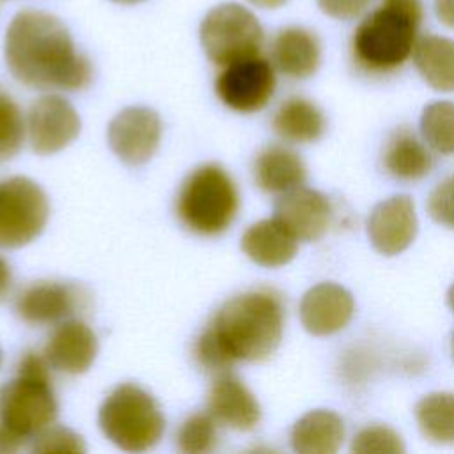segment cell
<instances>
[{
    "mask_svg": "<svg viewBox=\"0 0 454 454\" xmlns=\"http://www.w3.org/2000/svg\"><path fill=\"white\" fill-rule=\"evenodd\" d=\"M284 303L277 291L259 287L227 300L193 344L197 364L222 374L239 362L266 360L280 344Z\"/></svg>",
    "mask_w": 454,
    "mask_h": 454,
    "instance_id": "6da1fadb",
    "label": "cell"
},
{
    "mask_svg": "<svg viewBox=\"0 0 454 454\" xmlns=\"http://www.w3.org/2000/svg\"><path fill=\"white\" fill-rule=\"evenodd\" d=\"M4 53L11 74L32 89L80 90L92 80V66L66 25L44 11L23 9L11 20Z\"/></svg>",
    "mask_w": 454,
    "mask_h": 454,
    "instance_id": "7a4b0ae2",
    "label": "cell"
},
{
    "mask_svg": "<svg viewBox=\"0 0 454 454\" xmlns=\"http://www.w3.org/2000/svg\"><path fill=\"white\" fill-rule=\"evenodd\" d=\"M420 21V0H381L353 32V62L374 74L399 69L413 53Z\"/></svg>",
    "mask_w": 454,
    "mask_h": 454,
    "instance_id": "3957f363",
    "label": "cell"
},
{
    "mask_svg": "<svg viewBox=\"0 0 454 454\" xmlns=\"http://www.w3.org/2000/svg\"><path fill=\"white\" fill-rule=\"evenodd\" d=\"M50 367L44 355L27 351L16 376L0 387V424L25 440H32L57 417Z\"/></svg>",
    "mask_w": 454,
    "mask_h": 454,
    "instance_id": "277c9868",
    "label": "cell"
},
{
    "mask_svg": "<svg viewBox=\"0 0 454 454\" xmlns=\"http://www.w3.org/2000/svg\"><path fill=\"white\" fill-rule=\"evenodd\" d=\"M239 209V193L229 172L216 163L193 168L183 181L176 215L193 234L218 236L234 222Z\"/></svg>",
    "mask_w": 454,
    "mask_h": 454,
    "instance_id": "5b68a950",
    "label": "cell"
},
{
    "mask_svg": "<svg viewBox=\"0 0 454 454\" xmlns=\"http://www.w3.org/2000/svg\"><path fill=\"white\" fill-rule=\"evenodd\" d=\"M98 422L103 434L128 452L149 450L165 431V417L158 403L135 383H122L106 395Z\"/></svg>",
    "mask_w": 454,
    "mask_h": 454,
    "instance_id": "8992f818",
    "label": "cell"
},
{
    "mask_svg": "<svg viewBox=\"0 0 454 454\" xmlns=\"http://www.w3.org/2000/svg\"><path fill=\"white\" fill-rule=\"evenodd\" d=\"M199 34L207 59L222 67L259 55L264 43V30L255 14L234 2L213 7Z\"/></svg>",
    "mask_w": 454,
    "mask_h": 454,
    "instance_id": "52a82bcc",
    "label": "cell"
},
{
    "mask_svg": "<svg viewBox=\"0 0 454 454\" xmlns=\"http://www.w3.org/2000/svg\"><path fill=\"white\" fill-rule=\"evenodd\" d=\"M48 215V197L35 181L25 176L0 181V247L28 245L43 232Z\"/></svg>",
    "mask_w": 454,
    "mask_h": 454,
    "instance_id": "ba28073f",
    "label": "cell"
},
{
    "mask_svg": "<svg viewBox=\"0 0 454 454\" xmlns=\"http://www.w3.org/2000/svg\"><path fill=\"white\" fill-rule=\"evenodd\" d=\"M277 87L275 67L261 55L223 66L215 80L218 99L239 114L262 110Z\"/></svg>",
    "mask_w": 454,
    "mask_h": 454,
    "instance_id": "9c48e42d",
    "label": "cell"
},
{
    "mask_svg": "<svg viewBox=\"0 0 454 454\" xmlns=\"http://www.w3.org/2000/svg\"><path fill=\"white\" fill-rule=\"evenodd\" d=\"M80 115L59 94L37 98L27 114V133L37 154H53L67 147L80 133Z\"/></svg>",
    "mask_w": 454,
    "mask_h": 454,
    "instance_id": "30bf717a",
    "label": "cell"
},
{
    "mask_svg": "<svg viewBox=\"0 0 454 454\" xmlns=\"http://www.w3.org/2000/svg\"><path fill=\"white\" fill-rule=\"evenodd\" d=\"M87 303V293L74 284L34 282L27 286L14 303L18 317L28 325L62 323L80 312Z\"/></svg>",
    "mask_w": 454,
    "mask_h": 454,
    "instance_id": "8fae6325",
    "label": "cell"
},
{
    "mask_svg": "<svg viewBox=\"0 0 454 454\" xmlns=\"http://www.w3.org/2000/svg\"><path fill=\"white\" fill-rule=\"evenodd\" d=\"M161 121L147 106H128L108 124V144L115 156L128 165L145 163L158 149Z\"/></svg>",
    "mask_w": 454,
    "mask_h": 454,
    "instance_id": "7c38bea8",
    "label": "cell"
},
{
    "mask_svg": "<svg viewBox=\"0 0 454 454\" xmlns=\"http://www.w3.org/2000/svg\"><path fill=\"white\" fill-rule=\"evenodd\" d=\"M275 218L298 239H319L332 220V206L317 190L298 186L280 195L275 204Z\"/></svg>",
    "mask_w": 454,
    "mask_h": 454,
    "instance_id": "4fadbf2b",
    "label": "cell"
},
{
    "mask_svg": "<svg viewBox=\"0 0 454 454\" xmlns=\"http://www.w3.org/2000/svg\"><path fill=\"white\" fill-rule=\"evenodd\" d=\"M367 234L383 255H395L408 248L417 234L413 200L408 195H394L376 204L367 222Z\"/></svg>",
    "mask_w": 454,
    "mask_h": 454,
    "instance_id": "5bb4252c",
    "label": "cell"
},
{
    "mask_svg": "<svg viewBox=\"0 0 454 454\" xmlns=\"http://www.w3.org/2000/svg\"><path fill=\"white\" fill-rule=\"evenodd\" d=\"M355 300L351 293L333 282L310 287L300 303V319L312 335H332L342 330L353 317Z\"/></svg>",
    "mask_w": 454,
    "mask_h": 454,
    "instance_id": "9a60e30c",
    "label": "cell"
},
{
    "mask_svg": "<svg viewBox=\"0 0 454 454\" xmlns=\"http://www.w3.org/2000/svg\"><path fill=\"white\" fill-rule=\"evenodd\" d=\"M43 355L53 369L66 374H82L96 360L98 337L82 319L69 317L51 332Z\"/></svg>",
    "mask_w": 454,
    "mask_h": 454,
    "instance_id": "2e32d148",
    "label": "cell"
},
{
    "mask_svg": "<svg viewBox=\"0 0 454 454\" xmlns=\"http://www.w3.org/2000/svg\"><path fill=\"white\" fill-rule=\"evenodd\" d=\"M207 411L220 424L236 431H250L261 420L255 395L231 371L216 374L207 394Z\"/></svg>",
    "mask_w": 454,
    "mask_h": 454,
    "instance_id": "e0dca14e",
    "label": "cell"
},
{
    "mask_svg": "<svg viewBox=\"0 0 454 454\" xmlns=\"http://www.w3.org/2000/svg\"><path fill=\"white\" fill-rule=\"evenodd\" d=\"M321 46L314 32L305 27H286L271 41V64L282 74L303 80L316 73Z\"/></svg>",
    "mask_w": 454,
    "mask_h": 454,
    "instance_id": "ac0fdd59",
    "label": "cell"
},
{
    "mask_svg": "<svg viewBox=\"0 0 454 454\" xmlns=\"http://www.w3.org/2000/svg\"><path fill=\"white\" fill-rule=\"evenodd\" d=\"M241 250L255 264L277 268L287 264L298 250V239L273 216L252 223L241 236Z\"/></svg>",
    "mask_w": 454,
    "mask_h": 454,
    "instance_id": "d6986e66",
    "label": "cell"
},
{
    "mask_svg": "<svg viewBox=\"0 0 454 454\" xmlns=\"http://www.w3.org/2000/svg\"><path fill=\"white\" fill-rule=\"evenodd\" d=\"M255 184L268 193H286L307 179L303 160L284 145H268L254 161Z\"/></svg>",
    "mask_w": 454,
    "mask_h": 454,
    "instance_id": "ffe728a7",
    "label": "cell"
},
{
    "mask_svg": "<svg viewBox=\"0 0 454 454\" xmlns=\"http://www.w3.org/2000/svg\"><path fill=\"white\" fill-rule=\"evenodd\" d=\"M344 440V422L330 410H312L291 429V447L300 454H333Z\"/></svg>",
    "mask_w": 454,
    "mask_h": 454,
    "instance_id": "44dd1931",
    "label": "cell"
},
{
    "mask_svg": "<svg viewBox=\"0 0 454 454\" xmlns=\"http://www.w3.org/2000/svg\"><path fill=\"white\" fill-rule=\"evenodd\" d=\"M271 126L275 133L291 144H307L325 133L323 112L305 98H289L275 112Z\"/></svg>",
    "mask_w": 454,
    "mask_h": 454,
    "instance_id": "7402d4cb",
    "label": "cell"
},
{
    "mask_svg": "<svg viewBox=\"0 0 454 454\" xmlns=\"http://www.w3.org/2000/svg\"><path fill=\"white\" fill-rule=\"evenodd\" d=\"M385 170L401 181H415L429 174L433 156L427 147L406 128L395 131L383 151Z\"/></svg>",
    "mask_w": 454,
    "mask_h": 454,
    "instance_id": "603a6c76",
    "label": "cell"
},
{
    "mask_svg": "<svg viewBox=\"0 0 454 454\" xmlns=\"http://www.w3.org/2000/svg\"><path fill=\"white\" fill-rule=\"evenodd\" d=\"M419 74L440 92L454 90V41L442 35H424L413 48Z\"/></svg>",
    "mask_w": 454,
    "mask_h": 454,
    "instance_id": "cb8c5ba5",
    "label": "cell"
},
{
    "mask_svg": "<svg viewBox=\"0 0 454 454\" xmlns=\"http://www.w3.org/2000/svg\"><path fill=\"white\" fill-rule=\"evenodd\" d=\"M422 434L436 443H454V392H433L415 406Z\"/></svg>",
    "mask_w": 454,
    "mask_h": 454,
    "instance_id": "d4e9b609",
    "label": "cell"
},
{
    "mask_svg": "<svg viewBox=\"0 0 454 454\" xmlns=\"http://www.w3.org/2000/svg\"><path fill=\"white\" fill-rule=\"evenodd\" d=\"M420 131L429 147L440 154L454 153V103L434 101L420 117Z\"/></svg>",
    "mask_w": 454,
    "mask_h": 454,
    "instance_id": "484cf974",
    "label": "cell"
},
{
    "mask_svg": "<svg viewBox=\"0 0 454 454\" xmlns=\"http://www.w3.org/2000/svg\"><path fill=\"white\" fill-rule=\"evenodd\" d=\"M176 440L181 452H211L218 443V420L209 411L193 413L181 424Z\"/></svg>",
    "mask_w": 454,
    "mask_h": 454,
    "instance_id": "4316f807",
    "label": "cell"
},
{
    "mask_svg": "<svg viewBox=\"0 0 454 454\" xmlns=\"http://www.w3.org/2000/svg\"><path fill=\"white\" fill-rule=\"evenodd\" d=\"M25 122L18 103L0 90V163L14 158L25 137Z\"/></svg>",
    "mask_w": 454,
    "mask_h": 454,
    "instance_id": "83f0119b",
    "label": "cell"
},
{
    "mask_svg": "<svg viewBox=\"0 0 454 454\" xmlns=\"http://www.w3.org/2000/svg\"><path fill=\"white\" fill-rule=\"evenodd\" d=\"M351 450L356 454H401L404 445L394 429L378 424L358 431L351 442Z\"/></svg>",
    "mask_w": 454,
    "mask_h": 454,
    "instance_id": "f1b7e54d",
    "label": "cell"
},
{
    "mask_svg": "<svg viewBox=\"0 0 454 454\" xmlns=\"http://www.w3.org/2000/svg\"><path fill=\"white\" fill-rule=\"evenodd\" d=\"M34 452H85V443L78 433L64 426H48L32 438Z\"/></svg>",
    "mask_w": 454,
    "mask_h": 454,
    "instance_id": "f546056e",
    "label": "cell"
},
{
    "mask_svg": "<svg viewBox=\"0 0 454 454\" xmlns=\"http://www.w3.org/2000/svg\"><path fill=\"white\" fill-rule=\"evenodd\" d=\"M427 211L434 222L454 229V176L434 186L427 199Z\"/></svg>",
    "mask_w": 454,
    "mask_h": 454,
    "instance_id": "4dcf8cb0",
    "label": "cell"
},
{
    "mask_svg": "<svg viewBox=\"0 0 454 454\" xmlns=\"http://www.w3.org/2000/svg\"><path fill=\"white\" fill-rule=\"evenodd\" d=\"M371 0H317L319 9L335 20H353L360 16Z\"/></svg>",
    "mask_w": 454,
    "mask_h": 454,
    "instance_id": "1f68e13d",
    "label": "cell"
},
{
    "mask_svg": "<svg viewBox=\"0 0 454 454\" xmlns=\"http://www.w3.org/2000/svg\"><path fill=\"white\" fill-rule=\"evenodd\" d=\"M25 438L16 434L14 431L7 429L5 426L0 424V454H7V452H16L25 445Z\"/></svg>",
    "mask_w": 454,
    "mask_h": 454,
    "instance_id": "d6a6232c",
    "label": "cell"
},
{
    "mask_svg": "<svg viewBox=\"0 0 454 454\" xmlns=\"http://www.w3.org/2000/svg\"><path fill=\"white\" fill-rule=\"evenodd\" d=\"M436 18L449 28H454V0H434Z\"/></svg>",
    "mask_w": 454,
    "mask_h": 454,
    "instance_id": "836d02e7",
    "label": "cell"
},
{
    "mask_svg": "<svg viewBox=\"0 0 454 454\" xmlns=\"http://www.w3.org/2000/svg\"><path fill=\"white\" fill-rule=\"evenodd\" d=\"M12 284V271L9 262L0 255V298H4Z\"/></svg>",
    "mask_w": 454,
    "mask_h": 454,
    "instance_id": "e575fe53",
    "label": "cell"
},
{
    "mask_svg": "<svg viewBox=\"0 0 454 454\" xmlns=\"http://www.w3.org/2000/svg\"><path fill=\"white\" fill-rule=\"evenodd\" d=\"M247 2H250L252 5L261 7V9H277V7L284 5L287 0H247Z\"/></svg>",
    "mask_w": 454,
    "mask_h": 454,
    "instance_id": "d590c367",
    "label": "cell"
},
{
    "mask_svg": "<svg viewBox=\"0 0 454 454\" xmlns=\"http://www.w3.org/2000/svg\"><path fill=\"white\" fill-rule=\"evenodd\" d=\"M447 301H449V305H450V309H452V312H454V284H452V286H450V289H449Z\"/></svg>",
    "mask_w": 454,
    "mask_h": 454,
    "instance_id": "8d00e7d4",
    "label": "cell"
},
{
    "mask_svg": "<svg viewBox=\"0 0 454 454\" xmlns=\"http://www.w3.org/2000/svg\"><path fill=\"white\" fill-rule=\"evenodd\" d=\"M114 2H117V4H138V2H144V0H114Z\"/></svg>",
    "mask_w": 454,
    "mask_h": 454,
    "instance_id": "74e56055",
    "label": "cell"
},
{
    "mask_svg": "<svg viewBox=\"0 0 454 454\" xmlns=\"http://www.w3.org/2000/svg\"><path fill=\"white\" fill-rule=\"evenodd\" d=\"M450 348H452V358H454V333H452V344H450Z\"/></svg>",
    "mask_w": 454,
    "mask_h": 454,
    "instance_id": "f35d334b",
    "label": "cell"
},
{
    "mask_svg": "<svg viewBox=\"0 0 454 454\" xmlns=\"http://www.w3.org/2000/svg\"><path fill=\"white\" fill-rule=\"evenodd\" d=\"M0 367H2V349H0Z\"/></svg>",
    "mask_w": 454,
    "mask_h": 454,
    "instance_id": "ab89813d",
    "label": "cell"
}]
</instances>
